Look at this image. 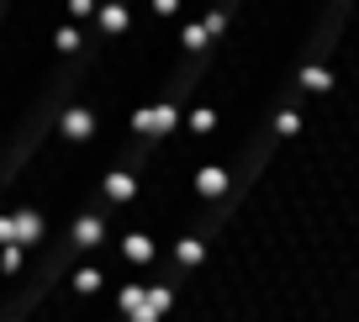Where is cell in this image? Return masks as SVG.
<instances>
[{
	"mask_svg": "<svg viewBox=\"0 0 359 322\" xmlns=\"http://www.w3.org/2000/svg\"><path fill=\"white\" fill-rule=\"evenodd\" d=\"M95 6H101V0H64V16H69V22H79V27H90Z\"/></svg>",
	"mask_w": 359,
	"mask_h": 322,
	"instance_id": "obj_5",
	"label": "cell"
},
{
	"mask_svg": "<svg viewBox=\"0 0 359 322\" xmlns=\"http://www.w3.org/2000/svg\"><path fill=\"white\" fill-rule=\"evenodd\" d=\"M127 133L137 137H154V143H164V137L180 133V106L169 95H154L143 100V106H133V116H127Z\"/></svg>",
	"mask_w": 359,
	"mask_h": 322,
	"instance_id": "obj_1",
	"label": "cell"
},
{
	"mask_svg": "<svg viewBox=\"0 0 359 322\" xmlns=\"http://www.w3.org/2000/svg\"><path fill=\"white\" fill-rule=\"evenodd\" d=\"M58 137H64L69 148H90L101 137V116L90 112L85 100H74V106H64V116H58Z\"/></svg>",
	"mask_w": 359,
	"mask_h": 322,
	"instance_id": "obj_2",
	"label": "cell"
},
{
	"mask_svg": "<svg viewBox=\"0 0 359 322\" xmlns=\"http://www.w3.org/2000/svg\"><path fill=\"white\" fill-rule=\"evenodd\" d=\"M48 48H53L58 58L79 53V48H85V27H79V22H58V27H53V37H48Z\"/></svg>",
	"mask_w": 359,
	"mask_h": 322,
	"instance_id": "obj_4",
	"label": "cell"
},
{
	"mask_svg": "<svg viewBox=\"0 0 359 322\" xmlns=\"http://www.w3.org/2000/svg\"><path fill=\"white\" fill-rule=\"evenodd\" d=\"M127 27H133V6L127 0H101L95 16H90V32L95 37H122Z\"/></svg>",
	"mask_w": 359,
	"mask_h": 322,
	"instance_id": "obj_3",
	"label": "cell"
}]
</instances>
